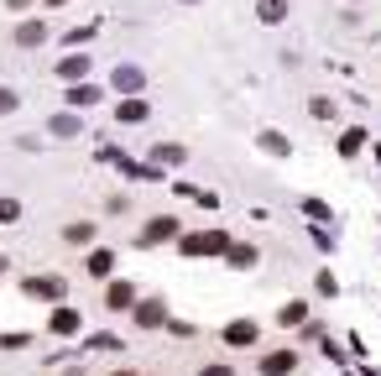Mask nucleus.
I'll return each instance as SVG.
<instances>
[{"instance_id":"nucleus-1","label":"nucleus","mask_w":381,"mask_h":376,"mask_svg":"<svg viewBox=\"0 0 381 376\" xmlns=\"http://www.w3.org/2000/svg\"><path fill=\"white\" fill-rule=\"evenodd\" d=\"M178 246L188 251V257H209V251H230V235L225 230H214V235H183Z\"/></svg>"},{"instance_id":"nucleus-2","label":"nucleus","mask_w":381,"mask_h":376,"mask_svg":"<svg viewBox=\"0 0 381 376\" xmlns=\"http://www.w3.org/2000/svg\"><path fill=\"white\" fill-rule=\"evenodd\" d=\"M173 235H178V220L173 214H157V220H147V230H141V246H162Z\"/></svg>"},{"instance_id":"nucleus-3","label":"nucleus","mask_w":381,"mask_h":376,"mask_svg":"<svg viewBox=\"0 0 381 376\" xmlns=\"http://www.w3.org/2000/svg\"><path fill=\"white\" fill-rule=\"evenodd\" d=\"M136 324H141V329H157V324H167V308H162V298H147V303H136Z\"/></svg>"},{"instance_id":"nucleus-4","label":"nucleus","mask_w":381,"mask_h":376,"mask_svg":"<svg viewBox=\"0 0 381 376\" xmlns=\"http://www.w3.org/2000/svg\"><path fill=\"white\" fill-rule=\"evenodd\" d=\"M293 366H298V356H293V351H272L267 360H261V376H287Z\"/></svg>"},{"instance_id":"nucleus-5","label":"nucleus","mask_w":381,"mask_h":376,"mask_svg":"<svg viewBox=\"0 0 381 376\" xmlns=\"http://www.w3.org/2000/svg\"><path fill=\"white\" fill-rule=\"evenodd\" d=\"M63 240H68V246H89V240H95V225H89V220H73L68 230H63Z\"/></svg>"},{"instance_id":"nucleus-6","label":"nucleus","mask_w":381,"mask_h":376,"mask_svg":"<svg viewBox=\"0 0 381 376\" xmlns=\"http://www.w3.org/2000/svg\"><path fill=\"white\" fill-rule=\"evenodd\" d=\"M261 146H267L272 157H287V136L282 131H261Z\"/></svg>"},{"instance_id":"nucleus-7","label":"nucleus","mask_w":381,"mask_h":376,"mask_svg":"<svg viewBox=\"0 0 381 376\" xmlns=\"http://www.w3.org/2000/svg\"><path fill=\"white\" fill-rule=\"evenodd\" d=\"M110 266H115V251H95V257H89V272L95 277H110Z\"/></svg>"},{"instance_id":"nucleus-8","label":"nucleus","mask_w":381,"mask_h":376,"mask_svg":"<svg viewBox=\"0 0 381 376\" xmlns=\"http://www.w3.org/2000/svg\"><path fill=\"white\" fill-rule=\"evenodd\" d=\"M230 340L235 345H251L256 340V324H230Z\"/></svg>"},{"instance_id":"nucleus-9","label":"nucleus","mask_w":381,"mask_h":376,"mask_svg":"<svg viewBox=\"0 0 381 376\" xmlns=\"http://www.w3.org/2000/svg\"><path fill=\"white\" fill-rule=\"evenodd\" d=\"M303 314H308V308H303V303H287V308H282V314H277V319H282V324H303Z\"/></svg>"},{"instance_id":"nucleus-10","label":"nucleus","mask_w":381,"mask_h":376,"mask_svg":"<svg viewBox=\"0 0 381 376\" xmlns=\"http://www.w3.org/2000/svg\"><path fill=\"white\" fill-rule=\"evenodd\" d=\"M73 324H78V319L68 314V308H63V314H52V334H68Z\"/></svg>"},{"instance_id":"nucleus-11","label":"nucleus","mask_w":381,"mask_h":376,"mask_svg":"<svg viewBox=\"0 0 381 376\" xmlns=\"http://www.w3.org/2000/svg\"><path fill=\"white\" fill-rule=\"evenodd\" d=\"M230 262H235V266H251V262H256V251H251V246H235V251H230Z\"/></svg>"},{"instance_id":"nucleus-12","label":"nucleus","mask_w":381,"mask_h":376,"mask_svg":"<svg viewBox=\"0 0 381 376\" xmlns=\"http://www.w3.org/2000/svg\"><path fill=\"white\" fill-rule=\"evenodd\" d=\"M121 120H147V105H136V100L121 105Z\"/></svg>"},{"instance_id":"nucleus-13","label":"nucleus","mask_w":381,"mask_h":376,"mask_svg":"<svg viewBox=\"0 0 381 376\" xmlns=\"http://www.w3.org/2000/svg\"><path fill=\"white\" fill-rule=\"evenodd\" d=\"M110 303H115V308H126V303H131V288H126V282H121V288H110Z\"/></svg>"},{"instance_id":"nucleus-14","label":"nucleus","mask_w":381,"mask_h":376,"mask_svg":"<svg viewBox=\"0 0 381 376\" xmlns=\"http://www.w3.org/2000/svg\"><path fill=\"white\" fill-rule=\"evenodd\" d=\"M199 376H235V371H230V360H214V366H204Z\"/></svg>"},{"instance_id":"nucleus-15","label":"nucleus","mask_w":381,"mask_h":376,"mask_svg":"<svg viewBox=\"0 0 381 376\" xmlns=\"http://www.w3.org/2000/svg\"><path fill=\"white\" fill-rule=\"evenodd\" d=\"M16 214H21L16 199H0V220H16Z\"/></svg>"},{"instance_id":"nucleus-16","label":"nucleus","mask_w":381,"mask_h":376,"mask_svg":"<svg viewBox=\"0 0 381 376\" xmlns=\"http://www.w3.org/2000/svg\"><path fill=\"white\" fill-rule=\"evenodd\" d=\"M6 110H16V94H11V89H0V115H6Z\"/></svg>"},{"instance_id":"nucleus-17","label":"nucleus","mask_w":381,"mask_h":376,"mask_svg":"<svg viewBox=\"0 0 381 376\" xmlns=\"http://www.w3.org/2000/svg\"><path fill=\"white\" fill-rule=\"evenodd\" d=\"M0 272H6V262H0Z\"/></svg>"}]
</instances>
